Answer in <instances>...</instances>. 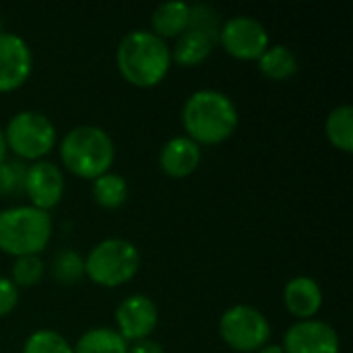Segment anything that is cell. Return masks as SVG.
Masks as SVG:
<instances>
[{
	"mask_svg": "<svg viewBox=\"0 0 353 353\" xmlns=\"http://www.w3.org/2000/svg\"><path fill=\"white\" fill-rule=\"evenodd\" d=\"M238 108L219 89H199L182 105V126L196 145H219L238 128Z\"/></svg>",
	"mask_w": 353,
	"mask_h": 353,
	"instance_id": "cell-1",
	"label": "cell"
},
{
	"mask_svg": "<svg viewBox=\"0 0 353 353\" xmlns=\"http://www.w3.org/2000/svg\"><path fill=\"white\" fill-rule=\"evenodd\" d=\"M116 66L134 87L149 89L159 85L172 66V52L165 39L149 29L128 31L116 48Z\"/></svg>",
	"mask_w": 353,
	"mask_h": 353,
	"instance_id": "cell-2",
	"label": "cell"
},
{
	"mask_svg": "<svg viewBox=\"0 0 353 353\" xmlns=\"http://www.w3.org/2000/svg\"><path fill=\"white\" fill-rule=\"evenodd\" d=\"M58 151L64 168L85 180H95L97 176L110 172L116 157V147L110 132L95 124L70 128L62 137Z\"/></svg>",
	"mask_w": 353,
	"mask_h": 353,
	"instance_id": "cell-3",
	"label": "cell"
},
{
	"mask_svg": "<svg viewBox=\"0 0 353 353\" xmlns=\"http://www.w3.org/2000/svg\"><path fill=\"white\" fill-rule=\"evenodd\" d=\"M52 217L33 205H14L0 211V252L14 259L39 254L52 238Z\"/></svg>",
	"mask_w": 353,
	"mask_h": 353,
	"instance_id": "cell-4",
	"label": "cell"
},
{
	"mask_svg": "<svg viewBox=\"0 0 353 353\" xmlns=\"http://www.w3.org/2000/svg\"><path fill=\"white\" fill-rule=\"evenodd\" d=\"M139 269V248L124 238H105L85 256V275L101 288L124 285L134 279Z\"/></svg>",
	"mask_w": 353,
	"mask_h": 353,
	"instance_id": "cell-5",
	"label": "cell"
},
{
	"mask_svg": "<svg viewBox=\"0 0 353 353\" xmlns=\"http://www.w3.org/2000/svg\"><path fill=\"white\" fill-rule=\"evenodd\" d=\"M4 141L6 149H10L17 159L39 161L56 145V126L46 114L37 110H23L8 120Z\"/></svg>",
	"mask_w": 353,
	"mask_h": 353,
	"instance_id": "cell-6",
	"label": "cell"
},
{
	"mask_svg": "<svg viewBox=\"0 0 353 353\" xmlns=\"http://www.w3.org/2000/svg\"><path fill=\"white\" fill-rule=\"evenodd\" d=\"M269 319L254 306L236 304L221 314L219 335L228 347L240 353H256L271 339Z\"/></svg>",
	"mask_w": 353,
	"mask_h": 353,
	"instance_id": "cell-7",
	"label": "cell"
},
{
	"mask_svg": "<svg viewBox=\"0 0 353 353\" xmlns=\"http://www.w3.org/2000/svg\"><path fill=\"white\" fill-rule=\"evenodd\" d=\"M217 41L221 48L238 60H259L271 46L267 27L248 14H236L221 23Z\"/></svg>",
	"mask_w": 353,
	"mask_h": 353,
	"instance_id": "cell-8",
	"label": "cell"
},
{
	"mask_svg": "<svg viewBox=\"0 0 353 353\" xmlns=\"http://www.w3.org/2000/svg\"><path fill=\"white\" fill-rule=\"evenodd\" d=\"M116 331L126 343L149 339L159 323V310L157 304L145 296L134 294L122 300L116 308Z\"/></svg>",
	"mask_w": 353,
	"mask_h": 353,
	"instance_id": "cell-9",
	"label": "cell"
},
{
	"mask_svg": "<svg viewBox=\"0 0 353 353\" xmlns=\"http://www.w3.org/2000/svg\"><path fill=\"white\" fill-rule=\"evenodd\" d=\"M33 68V54L29 43L12 33H0V93H10L23 87Z\"/></svg>",
	"mask_w": 353,
	"mask_h": 353,
	"instance_id": "cell-10",
	"label": "cell"
},
{
	"mask_svg": "<svg viewBox=\"0 0 353 353\" xmlns=\"http://www.w3.org/2000/svg\"><path fill=\"white\" fill-rule=\"evenodd\" d=\"M23 192L29 199V205L48 211L54 209L64 194V176L62 170L46 159L33 161L27 165L25 172V186Z\"/></svg>",
	"mask_w": 353,
	"mask_h": 353,
	"instance_id": "cell-11",
	"label": "cell"
},
{
	"mask_svg": "<svg viewBox=\"0 0 353 353\" xmlns=\"http://www.w3.org/2000/svg\"><path fill=\"white\" fill-rule=\"evenodd\" d=\"M285 353H339L341 339L337 331L325 321H298L283 337Z\"/></svg>",
	"mask_w": 353,
	"mask_h": 353,
	"instance_id": "cell-12",
	"label": "cell"
},
{
	"mask_svg": "<svg viewBox=\"0 0 353 353\" xmlns=\"http://www.w3.org/2000/svg\"><path fill=\"white\" fill-rule=\"evenodd\" d=\"M203 159V149L186 134L172 137L159 151V168L170 178H186L196 172Z\"/></svg>",
	"mask_w": 353,
	"mask_h": 353,
	"instance_id": "cell-13",
	"label": "cell"
},
{
	"mask_svg": "<svg viewBox=\"0 0 353 353\" xmlns=\"http://www.w3.org/2000/svg\"><path fill=\"white\" fill-rule=\"evenodd\" d=\"M283 304L288 312L298 321H310L323 306V290L316 279L298 275L288 281L283 290Z\"/></svg>",
	"mask_w": 353,
	"mask_h": 353,
	"instance_id": "cell-14",
	"label": "cell"
},
{
	"mask_svg": "<svg viewBox=\"0 0 353 353\" xmlns=\"http://www.w3.org/2000/svg\"><path fill=\"white\" fill-rule=\"evenodd\" d=\"M190 23V4L182 0H168L155 6L151 12V29L157 37H178L188 29Z\"/></svg>",
	"mask_w": 353,
	"mask_h": 353,
	"instance_id": "cell-15",
	"label": "cell"
},
{
	"mask_svg": "<svg viewBox=\"0 0 353 353\" xmlns=\"http://www.w3.org/2000/svg\"><path fill=\"white\" fill-rule=\"evenodd\" d=\"M215 48V41L211 37H207L201 31L194 29H186L182 35L176 37L172 52V60L180 66H196L203 60H207L211 56Z\"/></svg>",
	"mask_w": 353,
	"mask_h": 353,
	"instance_id": "cell-16",
	"label": "cell"
},
{
	"mask_svg": "<svg viewBox=\"0 0 353 353\" xmlns=\"http://www.w3.org/2000/svg\"><path fill=\"white\" fill-rule=\"evenodd\" d=\"M259 70L271 81H285L296 74L298 58L292 48H288L283 43H273L261 54Z\"/></svg>",
	"mask_w": 353,
	"mask_h": 353,
	"instance_id": "cell-17",
	"label": "cell"
},
{
	"mask_svg": "<svg viewBox=\"0 0 353 353\" xmlns=\"http://www.w3.org/2000/svg\"><path fill=\"white\" fill-rule=\"evenodd\" d=\"M91 194L93 201L101 207V209H118L126 203L128 199V182L124 176L114 174V172H105L101 176H97L95 180H91Z\"/></svg>",
	"mask_w": 353,
	"mask_h": 353,
	"instance_id": "cell-18",
	"label": "cell"
},
{
	"mask_svg": "<svg viewBox=\"0 0 353 353\" xmlns=\"http://www.w3.org/2000/svg\"><path fill=\"white\" fill-rule=\"evenodd\" d=\"M74 353H128V343L118 335L116 329L110 327H95L85 331L77 345Z\"/></svg>",
	"mask_w": 353,
	"mask_h": 353,
	"instance_id": "cell-19",
	"label": "cell"
},
{
	"mask_svg": "<svg viewBox=\"0 0 353 353\" xmlns=\"http://www.w3.org/2000/svg\"><path fill=\"white\" fill-rule=\"evenodd\" d=\"M325 132L327 139L331 141L333 147H337L343 153L353 151V108L343 103L331 110L325 122Z\"/></svg>",
	"mask_w": 353,
	"mask_h": 353,
	"instance_id": "cell-20",
	"label": "cell"
},
{
	"mask_svg": "<svg viewBox=\"0 0 353 353\" xmlns=\"http://www.w3.org/2000/svg\"><path fill=\"white\" fill-rule=\"evenodd\" d=\"M50 275L54 277V281L62 285L79 283L85 277V259L77 250L64 248L54 254L50 263Z\"/></svg>",
	"mask_w": 353,
	"mask_h": 353,
	"instance_id": "cell-21",
	"label": "cell"
},
{
	"mask_svg": "<svg viewBox=\"0 0 353 353\" xmlns=\"http://www.w3.org/2000/svg\"><path fill=\"white\" fill-rule=\"evenodd\" d=\"M21 353H74L72 345L66 341V337H62L60 333L52 331V329H39L33 331L25 343H23V352Z\"/></svg>",
	"mask_w": 353,
	"mask_h": 353,
	"instance_id": "cell-22",
	"label": "cell"
},
{
	"mask_svg": "<svg viewBox=\"0 0 353 353\" xmlns=\"http://www.w3.org/2000/svg\"><path fill=\"white\" fill-rule=\"evenodd\" d=\"M46 273V263L41 261L39 254H27V256H19L12 263V271H10V281L17 288H33L41 281Z\"/></svg>",
	"mask_w": 353,
	"mask_h": 353,
	"instance_id": "cell-23",
	"label": "cell"
},
{
	"mask_svg": "<svg viewBox=\"0 0 353 353\" xmlns=\"http://www.w3.org/2000/svg\"><path fill=\"white\" fill-rule=\"evenodd\" d=\"M221 17L219 12L209 6V4H190V23H188V29H194V31H201L205 33L207 37H211L215 43H217V37H219V29H221Z\"/></svg>",
	"mask_w": 353,
	"mask_h": 353,
	"instance_id": "cell-24",
	"label": "cell"
},
{
	"mask_svg": "<svg viewBox=\"0 0 353 353\" xmlns=\"http://www.w3.org/2000/svg\"><path fill=\"white\" fill-rule=\"evenodd\" d=\"M27 163L21 159H4L0 163V196H12L23 192Z\"/></svg>",
	"mask_w": 353,
	"mask_h": 353,
	"instance_id": "cell-25",
	"label": "cell"
},
{
	"mask_svg": "<svg viewBox=\"0 0 353 353\" xmlns=\"http://www.w3.org/2000/svg\"><path fill=\"white\" fill-rule=\"evenodd\" d=\"M19 304V288L8 279L0 275V319L8 316Z\"/></svg>",
	"mask_w": 353,
	"mask_h": 353,
	"instance_id": "cell-26",
	"label": "cell"
},
{
	"mask_svg": "<svg viewBox=\"0 0 353 353\" xmlns=\"http://www.w3.org/2000/svg\"><path fill=\"white\" fill-rule=\"evenodd\" d=\"M128 353H165L163 347L153 341V339H143V341H134L128 343Z\"/></svg>",
	"mask_w": 353,
	"mask_h": 353,
	"instance_id": "cell-27",
	"label": "cell"
},
{
	"mask_svg": "<svg viewBox=\"0 0 353 353\" xmlns=\"http://www.w3.org/2000/svg\"><path fill=\"white\" fill-rule=\"evenodd\" d=\"M256 353H285L281 345H275V343H267L265 347H261Z\"/></svg>",
	"mask_w": 353,
	"mask_h": 353,
	"instance_id": "cell-28",
	"label": "cell"
},
{
	"mask_svg": "<svg viewBox=\"0 0 353 353\" xmlns=\"http://www.w3.org/2000/svg\"><path fill=\"white\" fill-rule=\"evenodd\" d=\"M6 151L8 149H6V141H4V130L0 128V163L6 159Z\"/></svg>",
	"mask_w": 353,
	"mask_h": 353,
	"instance_id": "cell-29",
	"label": "cell"
},
{
	"mask_svg": "<svg viewBox=\"0 0 353 353\" xmlns=\"http://www.w3.org/2000/svg\"><path fill=\"white\" fill-rule=\"evenodd\" d=\"M2 31H4V29H2V19H0V33H2Z\"/></svg>",
	"mask_w": 353,
	"mask_h": 353,
	"instance_id": "cell-30",
	"label": "cell"
}]
</instances>
